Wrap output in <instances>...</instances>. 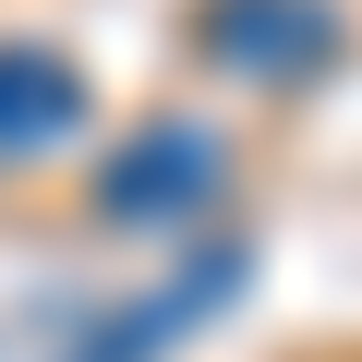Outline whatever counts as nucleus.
<instances>
[{
  "label": "nucleus",
  "mask_w": 362,
  "mask_h": 362,
  "mask_svg": "<svg viewBox=\"0 0 362 362\" xmlns=\"http://www.w3.org/2000/svg\"><path fill=\"white\" fill-rule=\"evenodd\" d=\"M218 194H230V133L218 121H145L97 181V218L109 230H169V218H206Z\"/></svg>",
  "instance_id": "nucleus-1"
},
{
  "label": "nucleus",
  "mask_w": 362,
  "mask_h": 362,
  "mask_svg": "<svg viewBox=\"0 0 362 362\" xmlns=\"http://www.w3.org/2000/svg\"><path fill=\"white\" fill-rule=\"evenodd\" d=\"M206 61L242 85H314L338 61V0H206Z\"/></svg>",
  "instance_id": "nucleus-2"
},
{
  "label": "nucleus",
  "mask_w": 362,
  "mask_h": 362,
  "mask_svg": "<svg viewBox=\"0 0 362 362\" xmlns=\"http://www.w3.org/2000/svg\"><path fill=\"white\" fill-rule=\"evenodd\" d=\"M85 133V73L49 49H0V169H25Z\"/></svg>",
  "instance_id": "nucleus-3"
}]
</instances>
